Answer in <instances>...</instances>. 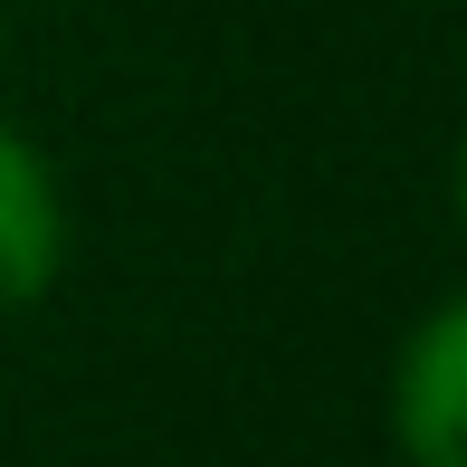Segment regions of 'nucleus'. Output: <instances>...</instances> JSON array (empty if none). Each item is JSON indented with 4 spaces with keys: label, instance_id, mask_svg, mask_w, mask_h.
<instances>
[{
    "label": "nucleus",
    "instance_id": "1",
    "mask_svg": "<svg viewBox=\"0 0 467 467\" xmlns=\"http://www.w3.org/2000/svg\"><path fill=\"white\" fill-rule=\"evenodd\" d=\"M391 420L420 467H467V296L410 334L400 381H391Z\"/></svg>",
    "mask_w": 467,
    "mask_h": 467
},
{
    "label": "nucleus",
    "instance_id": "2",
    "mask_svg": "<svg viewBox=\"0 0 467 467\" xmlns=\"http://www.w3.org/2000/svg\"><path fill=\"white\" fill-rule=\"evenodd\" d=\"M57 258H67V210H57V182H48V162L0 124V306L48 296Z\"/></svg>",
    "mask_w": 467,
    "mask_h": 467
},
{
    "label": "nucleus",
    "instance_id": "3",
    "mask_svg": "<svg viewBox=\"0 0 467 467\" xmlns=\"http://www.w3.org/2000/svg\"><path fill=\"white\" fill-rule=\"evenodd\" d=\"M458 220H467V134H458Z\"/></svg>",
    "mask_w": 467,
    "mask_h": 467
}]
</instances>
